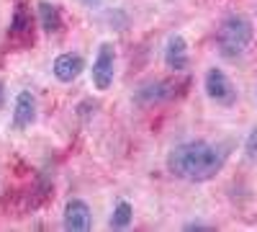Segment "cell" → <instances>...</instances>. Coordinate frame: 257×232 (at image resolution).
<instances>
[{
    "mask_svg": "<svg viewBox=\"0 0 257 232\" xmlns=\"http://www.w3.org/2000/svg\"><path fill=\"white\" fill-rule=\"evenodd\" d=\"M224 163H226L224 147L196 139V142H183L170 150L167 171L175 178H183L190 183H203L216 176L224 168Z\"/></svg>",
    "mask_w": 257,
    "mask_h": 232,
    "instance_id": "6da1fadb",
    "label": "cell"
},
{
    "mask_svg": "<svg viewBox=\"0 0 257 232\" xmlns=\"http://www.w3.org/2000/svg\"><path fill=\"white\" fill-rule=\"evenodd\" d=\"M252 21L242 13H231L221 21V26L216 31V49L224 59H237L247 52L252 44Z\"/></svg>",
    "mask_w": 257,
    "mask_h": 232,
    "instance_id": "7a4b0ae2",
    "label": "cell"
},
{
    "mask_svg": "<svg viewBox=\"0 0 257 232\" xmlns=\"http://www.w3.org/2000/svg\"><path fill=\"white\" fill-rule=\"evenodd\" d=\"M93 86L98 91H108L113 86V78H116V47L111 41H103L98 47V54H95V62H93Z\"/></svg>",
    "mask_w": 257,
    "mask_h": 232,
    "instance_id": "3957f363",
    "label": "cell"
},
{
    "mask_svg": "<svg viewBox=\"0 0 257 232\" xmlns=\"http://www.w3.org/2000/svg\"><path fill=\"white\" fill-rule=\"evenodd\" d=\"M203 91L213 103H219V106H234V103H237V88H234V83L226 78V72L219 70V67H211L206 72Z\"/></svg>",
    "mask_w": 257,
    "mask_h": 232,
    "instance_id": "277c9868",
    "label": "cell"
},
{
    "mask_svg": "<svg viewBox=\"0 0 257 232\" xmlns=\"http://www.w3.org/2000/svg\"><path fill=\"white\" fill-rule=\"evenodd\" d=\"M173 96H175V86L170 80H149L144 86H139V91L134 93V101L139 106H155V103H162Z\"/></svg>",
    "mask_w": 257,
    "mask_h": 232,
    "instance_id": "5b68a950",
    "label": "cell"
},
{
    "mask_svg": "<svg viewBox=\"0 0 257 232\" xmlns=\"http://www.w3.org/2000/svg\"><path fill=\"white\" fill-rule=\"evenodd\" d=\"M93 227V212L82 199H72L64 206V229L70 232H88Z\"/></svg>",
    "mask_w": 257,
    "mask_h": 232,
    "instance_id": "8992f818",
    "label": "cell"
},
{
    "mask_svg": "<svg viewBox=\"0 0 257 232\" xmlns=\"http://www.w3.org/2000/svg\"><path fill=\"white\" fill-rule=\"evenodd\" d=\"M165 65H167V70H173V72H185L188 70V65H190L188 44H185V39L180 34H173L167 39V44H165Z\"/></svg>",
    "mask_w": 257,
    "mask_h": 232,
    "instance_id": "52a82bcc",
    "label": "cell"
},
{
    "mask_svg": "<svg viewBox=\"0 0 257 232\" xmlns=\"http://www.w3.org/2000/svg\"><path fill=\"white\" fill-rule=\"evenodd\" d=\"M82 70H85V59H82L80 54H75V52L59 54V57L54 59V65H52V72H54V78H57L59 83H72V80H77V78L82 75Z\"/></svg>",
    "mask_w": 257,
    "mask_h": 232,
    "instance_id": "ba28073f",
    "label": "cell"
},
{
    "mask_svg": "<svg viewBox=\"0 0 257 232\" xmlns=\"http://www.w3.org/2000/svg\"><path fill=\"white\" fill-rule=\"evenodd\" d=\"M36 121V98L29 91H21L16 96V106H13V126L16 129H26Z\"/></svg>",
    "mask_w": 257,
    "mask_h": 232,
    "instance_id": "9c48e42d",
    "label": "cell"
},
{
    "mask_svg": "<svg viewBox=\"0 0 257 232\" xmlns=\"http://www.w3.org/2000/svg\"><path fill=\"white\" fill-rule=\"evenodd\" d=\"M36 11H39V24H41V29H44L47 34H57L62 29V13H59V8L54 3L41 0Z\"/></svg>",
    "mask_w": 257,
    "mask_h": 232,
    "instance_id": "30bf717a",
    "label": "cell"
},
{
    "mask_svg": "<svg viewBox=\"0 0 257 232\" xmlns=\"http://www.w3.org/2000/svg\"><path fill=\"white\" fill-rule=\"evenodd\" d=\"M132 219H134L132 204H128V201H118L116 209H113V214H111V222H108V224H111L113 229H123V227L132 224Z\"/></svg>",
    "mask_w": 257,
    "mask_h": 232,
    "instance_id": "8fae6325",
    "label": "cell"
},
{
    "mask_svg": "<svg viewBox=\"0 0 257 232\" xmlns=\"http://www.w3.org/2000/svg\"><path fill=\"white\" fill-rule=\"evenodd\" d=\"M26 29H31V16L26 13V8L24 6H16V11H13V21H11V34H24Z\"/></svg>",
    "mask_w": 257,
    "mask_h": 232,
    "instance_id": "7c38bea8",
    "label": "cell"
},
{
    "mask_svg": "<svg viewBox=\"0 0 257 232\" xmlns=\"http://www.w3.org/2000/svg\"><path fill=\"white\" fill-rule=\"evenodd\" d=\"M244 155L249 158V160H257V126L247 134V139H244Z\"/></svg>",
    "mask_w": 257,
    "mask_h": 232,
    "instance_id": "4fadbf2b",
    "label": "cell"
},
{
    "mask_svg": "<svg viewBox=\"0 0 257 232\" xmlns=\"http://www.w3.org/2000/svg\"><path fill=\"white\" fill-rule=\"evenodd\" d=\"M183 229H188V232H190V229H208V224H203V222H190V224H185Z\"/></svg>",
    "mask_w": 257,
    "mask_h": 232,
    "instance_id": "5bb4252c",
    "label": "cell"
},
{
    "mask_svg": "<svg viewBox=\"0 0 257 232\" xmlns=\"http://www.w3.org/2000/svg\"><path fill=\"white\" fill-rule=\"evenodd\" d=\"M80 3H82V6H88V8H98L103 0H80Z\"/></svg>",
    "mask_w": 257,
    "mask_h": 232,
    "instance_id": "9a60e30c",
    "label": "cell"
},
{
    "mask_svg": "<svg viewBox=\"0 0 257 232\" xmlns=\"http://www.w3.org/2000/svg\"><path fill=\"white\" fill-rule=\"evenodd\" d=\"M6 86H3V83H0V109H3V101H6V91H3Z\"/></svg>",
    "mask_w": 257,
    "mask_h": 232,
    "instance_id": "2e32d148",
    "label": "cell"
}]
</instances>
